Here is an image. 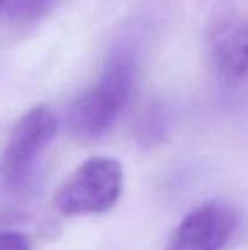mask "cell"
Here are the masks:
<instances>
[{"label": "cell", "mask_w": 248, "mask_h": 250, "mask_svg": "<svg viewBox=\"0 0 248 250\" xmlns=\"http://www.w3.org/2000/svg\"><path fill=\"white\" fill-rule=\"evenodd\" d=\"M206 50L212 72L226 83L248 77V19L242 14L223 12L211 21Z\"/></svg>", "instance_id": "cell-4"}, {"label": "cell", "mask_w": 248, "mask_h": 250, "mask_svg": "<svg viewBox=\"0 0 248 250\" xmlns=\"http://www.w3.org/2000/svg\"><path fill=\"white\" fill-rule=\"evenodd\" d=\"M58 129L57 116L46 105L31 109L16 125L0 153V189L19 191L29 182L36 164Z\"/></svg>", "instance_id": "cell-3"}, {"label": "cell", "mask_w": 248, "mask_h": 250, "mask_svg": "<svg viewBox=\"0 0 248 250\" xmlns=\"http://www.w3.org/2000/svg\"><path fill=\"white\" fill-rule=\"evenodd\" d=\"M61 0H5L7 12L14 21L33 22L58 7Z\"/></svg>", "instance_id": "cell-6"}, {"label": "cell", "mask_w": 248, "mask_h": 250, "mask_svg": "<svg viewBox=\"0 0 248 250\" xmlns=\"http://www.w3.org/2000/svg\"><path fill=\"white\" fill-rule=\"evenodd\" d=\"M235 227V213L228 206L202 204L180 221L165 250H223Z\"/></svg>", "instance_id": "cell-5"}, {"label": "cell", "mask_w": 248, "mask_h": 250, "mask_svg": "<svg viewBox=\"0 0 248 250\" xmlns=\"http://www.w3.org/2000/svg\"><path fill=\"white\" fill-rule=\"evenodd\" d=\"M123 165L113 157H90L58 189L55 206L63 216L99 214L123 192Z\"/></svg>", "instance_id": "cell-2"}, {"label": "cell", "mask_w": 248, "mask_h": 250, "mask_svg": "<svg viewBox=\"0 0 248 250\" xmlns=\"http://www.w3.org/2000/svg\"><path fill=\"white\" fill-rule=\"evenodd\" d=\"M0 250H31V242L19 231H0Z\"/></svg>", "instance_id": "cell-7"}, {"label": "cell", "mask_w": 248, "mask_h": 250, "mask_svg": "<svg viewBox=\"0 0 248 250\" xmlns=\"http://www.w3.org/2000/svg\"><path fill=\"white\" fill-rule=\"evenodd\" d=\"M134 79V53L114 51L94 85L70 105L66 123L72 135L80 140H95L106 135L124 111Z\"/></svg>", "instance_id": "cell-1"}, {"label": "cell", "mask_w": 248, "mask_h": 250, "mask_svg": "<svg viewBox=\"0 0 248 250\" xmlns=\"http://www.w3.org/2000/svg\"><path fill=\"white\" fill-rule=\"evenodd\" d=\"M5 5V0H0V7H3Z\"/></svg>", "instance_id": "cell-8"}]
</instances>
